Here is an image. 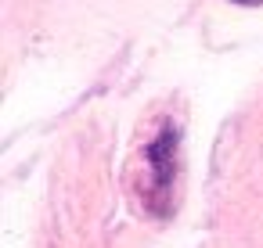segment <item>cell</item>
Listing matches in <instances>:
<instances>
[{
	"label": "cell",
	"mask_w": 263,
	"mask_h": 248,
	"mask_svg": "<svg viewBox=\"0 0 263 248\" xmlns=\"http://www.w3.org/2000/svg\"><path fill=\"white\" fill-rule=\"evenodd\" d=\"M144 205L155 212H170L173 173H177V130H162L144 148Z\"/></svg>",
	"instance_id": "cell-1"
}]
</instances>
